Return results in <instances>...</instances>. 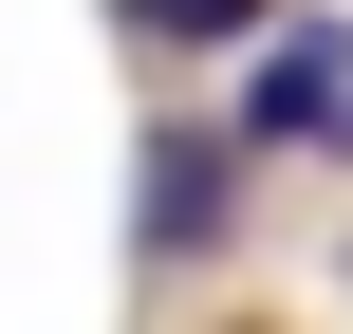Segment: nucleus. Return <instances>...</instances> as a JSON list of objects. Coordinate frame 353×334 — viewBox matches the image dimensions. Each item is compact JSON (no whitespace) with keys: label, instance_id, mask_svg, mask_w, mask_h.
<instances>
[{"label":"nucleus","instance_id":"f257e3e1","mask_svg":"<svg viewBox=\"0 0 353 334\" xmlns=\"http://www.w3.org/2000/svg\"><path fill=\"white\" fill-rule=\"evenodd\" d=\"M242 149L353 167V19H261L242 37Z\"/></svg>","mask_w":353,"mask_h":334},{"label":"nucleus","instance_id":"f03ea898","mask_svg":"<svg viewBox=\"0 0 353 334\" xmlns=\"http://www.w3.org/2000/svg\"><path fill=\"white\" fill-rule=\"evenodd\" d=\"M223 205H242V112H223V130H149L130 242H149V260H205V242H223Z\"/></svg>","mask_w":353,"mask_h":334},{"label":"nucleus","instance_id":"7ed1b4c3","mask_svg":"<svg viewBox=\"0 0 353 334\" xmlns=\"http://www.w3.org/2000/svg\"><path fill=\"white\" fill-rule=\"evenodd\" d=\"M130 37H168V56H205V37H261V19H298V0H112Z\"/></svg>","mask_w":353,"mask_h":334}]
</instances>
